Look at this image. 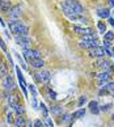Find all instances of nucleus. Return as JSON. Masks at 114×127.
<instances>
[{
  "mask_svg": "<svg viewBox=\"0 0 114 127\" xmlns=\"http://www.w3.org/2000/svg\"><path fill=\"white\" fill-rule=\"evenodd\" d=\"M16 43L18 46H21L22 50H26V49H30V43L32 41L29 37H21V35H16Z\"/></svg>",
  "mask_w": 114,
  "mask_h": 127,
  "instance_id": "obj_5",
  "label": "nucleus"
},
{
  "mask_svg": "<svg viewBox=\"0 0 114 127\" xmlns=\"http://www.w3.org/2000/svg\"><path fill=\"white\" fill-rule=\"evenodd\" d=\"M113 96H114V93H113Z\"/></svg>",
  "mask_w": 114,
  "mask_h": 127,
  "instance_id": "obj_47",
  "label": "nucleus"
},
{
  "mask_svg": "<svg viewBox=\"0 0 114 127\" xmlns=\"http://www.w3.org/2000/svg\"><path fill=\"white\" fill-rule=\"evenodd\" d=\"M60 5H62V11H63V15H64L66 17H68L71 21H79V22H87V21H88L83 15H77V13H76L74 9H71L64 1H62Z\"/></svg>",
  "mask_w": 114,
  "mask_h": 127,
  "instance_id": "obj_2",
  "label": "nucleus"
},
{
  "mask_svg": "<svg viewBox=\"0 0 114 127\" xmlns=\"http://www.w3.org/2000/svg\"><path fill=\"white\" fill-rule=\"evenodd\" d=\"M113 121H114V114H113Z\"/></svg>",
  "mask_w": 114,
  "mask_h": 127,
  "instance_id": "obj_44",
  "label": "nucleus"
},
{
  "mask_svg": "<svg viewBox=\"0 0 114 127\" xmlns=\"http://www.w3.org/2000/svg\"><path fill=\"white\" fill-rule=\"evenodd\" d=\"M33 127H43V123H42L39 119H36V121H34V125H33Z\"/></svg>",
  "mask_w": 114,
  "mask_h": 127,
  "instance_id": "obj_35",
  "label": "nucleus"
},
{
  "mask_svg": "<svg viewBox=\"0 0 114 127\" xmlns=\"http://www.w3.org/2000/svg\"><path fill=\"white\" fill-rule=\"evenodd\" d=\"M113 15H114V12H113Z\"/></svg>",
  "mask_w": 114,
  "mask_h": 127,
  "instance_id": "obj_46",
  "label": "nucleus"
},
{
  "mask_svg": "<svg viewBox=\"0 0 114 127\" xmlns=\"http://www.w3.org/2000/svg\"><path fill=\"white\" fill-rule=\"evenodd\" d=\"M0 47H1V50L4 51V53H7V46H5V43H4L3 39H0Z\"/></svg>",
  "mask_w": 114,
  "mask_h": 127,
  "instance_id": "obj_36",
  "label": "nucleus"
},
{
  "mask_svg": "<svg viewBox=\"0 0 114 127\" xmlns=\"http://www.w3.org/2000/svg\"><path fill=\"white\" fill-rule=\"evenodd\" d=\"M3 127H5V126H3Z\"/></svg>",
  "mask_w": 114,
  "mask_h": 127,
  "instance_id": "obj_45",
  "label": "nucleus"
},
{
  "mask_svg": "<svg viewBox=\"0 0 114 127\" xmlns=\"http://www.w3.org/2000/svg\"><path fill=\"white\" fill-rule=\"evenodd\" d=\"M16 72H17V77H18V83H20V85L22 88V92H24V96L28 97V92H26V83H25V79H24L22 73H21V69L16 67Z\"/></svg>",
  "mask_w": 114,
  "mask_h": 127,
  "instance_id": "obj_7",
  "label": "nucleus"
},
{
  "mask_svg": "<svg viewBox=\"0 0 114 127\" xmlns=\"http://www.w3.org/2000/svg\"><path fill=\"white\" fill-rule=\"evenodd\" d=\"M97 15L101 18H109L110 17V12L106 8H100V9H97Z\"/></svg>",
  "mask_w": 114,
  "mask_h": 127,
  "instance_id": "obj_14",
  "label": "nucleus"
},
{
  "mask_svg": "<svg viewBox=\"0 0 114 127\" xmlns=\"http://www.w3.org/2000/svg\"><path fill=\"white\" fill-rule=\"evenodd\" d=\"M85 115V110L84 109H79V110H76L72 115H71V118H72L74 121L76 119H80V118H83V117Z\"/></svg>",
  "mask_w": 114,
  "mask_h": 127,
  "instance_id": "obj_18",
  "label": "nucleus"
},
{
  "mask_svg": "<svg viewBox=\"0 0 114 127\" xmlns=\"http://www.w3.org/2000/svg\"><path fill=\"white\" fill-rule=\"evenodd\" d=\"M110 5H112V7H114V0H110Z\"/></svg>",
  "mask_w": 114,
  "mask_h": 127,
  "instance_id": "obj_41",
  "label": "nucleus"
},
{
  "mask_svg": "<svg viewBox=\"0 0 114 127\" xmlns=\"http://www.w3.org/2000/svg\"><path fill=\"white\" fill-rule=\"evenodd\" d=\"M110 79V73L106 72V71H102L101 73L98 75V81H100V85L101 87H106V84Z\"/></svg>",
  "mask_w": 114,
  "mask_h": 127,
  "instance_id": "obj_10",
  "label": "nucleus"
},
{
  "mask_svg": "<svg viewBox=\"0 0 114 127\" xmlns=\"http://www.w3.org/2000/svg\"><path fill=\"white\" fill-rule=\"evenodd\" d=\"M74 32L77 33L80 35H88V34H93V30L91 28H81V26H74Z\"/></svg>",
  "mask_w": 114,
  "mask_h": 127,
  "instance_id": "obj_11",
  "label": "nucleus"
},
{
  "mask_svg": "<svg viewBox=\"0 0 114 127\" xmlns=\"http://www.w3.org/2000/svg\"><path fill=\"white\" fill-rule=\"evenodd\" d=\"M87 101H88L87 96H80V97H79V101H77V106H79V107L83 106L84 103H87Z\"/></svg>",
  "mask_w": 114,
  "mask_h": 127,
  "instance_id": "obj_26",
  "label": "nucleus"
},
{
  "mask_svg": "<svg viewBox=\"0 0 114 127\" xmlns=\"http://www.w3.org/2000/svg\"><path fill=\"white\" fill-rule=\"evenodd\" d=\"M89 109L93 114H98L100 113V106H98V102L97 101H91L89 102Z\"/></svg>",
  "mask_w": 114,
  "mask_h": 127,
  "instance_id": "obj_16",
  "label": "nucleus"
},
{
  "mask_svg": "<svg viewBox=\"0 0 114 127\" xmlns=\"http://www.w3.org/2000/svg\"><path fill=\"white\" fill-rule=\"evenodd\" d=\"M5 75H7V65L0 60V79L5 77Z\"/></svg>",
  "mask_w": 114,
  "mask_h": 127,
  "instance_id": "obj_21",
  "label": "nucleus"
},
{
  "mask_svg": "<svg viewBox=\"0 0 114 127\" xmlns=\"http://www.w3.org/2000/svg\"><path fill=\"white\" fill-rule=\"evenodd\" d=\"M79 46H80L81 49H92V47H94L93 43H91V42H87V41H80Z\"/></svg>",
  "mask_w": 114,
  "mask_h": 127,
  "instance_id": "obj_22",
  "label": "nucleus"
},
{
  "mask_svg": "<svg viewBox=\"0 0 114 127\" xmlns=\"http://www.w3.org/2000/svg\"><path fill=\"white\" fill-rule=\"evenodd\" d=\"M110 109H112V103H108V105H104V106L100 107V110H102V111H108Z\"/></svg>",
  "mask_w": 114,
  "mask_h": 127,
  "instance_id": "obj_32",
  "label": "nucleus"
},
{
  "mask_svg": "<svg viewBox=\"0 0 114 127\" xmlns=\"http://www.w3.org/2000/svg\"><path fill=\"white\" fill-rule=\"evenodd\" d=\"M22 54H24V58H25L28 62H30L32 59H36V58H41V56H39V51H38V50L26 49V50H22Z\"/></svg>",
  "mask_w": 114,
  "mask_h": 127,
  "instance_id": "obj_6",
  "label": "nucleus"
},
{
  "mask_svg": "<svg viewBox=\"0 0 114 127\" xmlns=\"http://www.w3.org/2000/svg\"><path fill=\"white\" fill-rule=\"evenodd\" d=\"M112 39H114V33H113V32H106V33H105V41L110 42Z\"/></svg>",
  "mask_w": 114,
  "mask_h": 127,
  "instance_id": "obj_30",
  "label": "nucleus"
},
{
  "mask_svg": "<svg viewBox=\"0 0 114 127\" xmlns=\"http://www.w3.org/2000/svg\"><path fill=\"white\" fill-rule=\"evenodd\" d=\"M4 88L7 91H13L16 88V81L12 76H5V79H4Z\"/></svg>",
  "mask_w": 114,
  "mask_h": 127,
  "instance_id": "obj_9",
  "label": "nucleus"
},
{
  "mask_svg": "<svg viewBox=\"0 0 114 127\" xmlns=\"http://www.w3.org/2000/svg\"><path fill=\"white\" fill-rule=\"evenodd\" d=\"M110 47H112V45H110V42H109V41L104 42V49H110Z\"/></svg>",
  "mask_w": 114,
  "mask_h": 127,
  "instance_id": "obj_39",
  "label": "nucleus"
},
{
  "mask_svg": "<svg viewBox=\"0 0 114 127\" xmlns=\"http://www.w3.org/2000/svg\"><path fill=\"white\" fill-rule=\"evenodd\" d=\"M105 88L108 89V91H110V92H113V93H114V83H108Z\"/></svg>",
  "mask_w": 114,
  "mask_h": 127,
  "instance_id": "obj_33",
  "label": "nucleus"
},
{
  "mask_svg": "<svg viewBox=\"0 0 114 127\" xmlns=\"http://www.w3.org/2000/svg\"><path fill=\"white\" fill-rule=\"evenodd\" d=\"M46 125H47V127H54V123L50 118H46Z\"/></svg>",
  "mask_w": 114,
  "mask_h": 127,
  "instance_id": "obj_37",
  "label": "nucleus"
},
{
  "mask_svg": "<svg viewBox=\"0 0 114 127\" xmlns=\"http://www.w3.org/2000/svg\"><path fill=\"white\" fill-rule=\"evenodd\" d=\"M49 97L51 98V100H55V98H56V93L54 91H51V89H49Z\"/></svg>",
  "mask_w": 114,
  "mask_h": 127,
  "instance_id": "obj_34",
  "label": "nucleus"
},
{
  "mask_svg": "<svg viewBox=\"0 0 114 127\" xmlns=\"http://www.w3.org/2000/svg\"><path fill=\"white\" fill-rule=\"evenodd\" d=\"M28 88H29V91H30V93H32V96H33V98H37V91H36V88H34V85H28Z\"/></svg>",
  "mask_w": 114,
  "mask_h": 127,
  "instance_id": "obj_31",
  "label": "nucleus"
},
{
  "mask_svg": "<svg viewBox=\"0 0 114 127\" xmlns=\"http://www.w3.org/2000/svg\"><path fill=\"white\" fill-rule=\"evenodd\" d=\"M29 63L32 64V67H34V68H42V67H43V64H45V62H43V60H42L41 58L32 59Z\"/></svg>",
  "mask_w": 114,
  "mask_h": 127,
  "instance_id": "obj_13",
  "label": "nucleus"
},
{
  "mask_svg": "<svg viewBox=\"0 0 114 127\" xmlns=\"http://www.w3.org/2000/svg\"><path fill=\"white\" fill-rule=\"evenodd\" d=\"M39 75V80H41V83H45V84H47L51 80V73H50V71H42L41 73H38Z\"/></svg>",
  "mask_w": 114,
  "mask_h": 127,
  "instance_id": "obj_12",
  "label": "nucleus"
},
{
  "mask_svg": "<svg viewBox=\"0 0 114 127\" xmlns=\"http://www.w3.org/2000/svg\"><path fill=\"white\" fill-rule=\"evenodd\" d=\"M21 13H22V7L20 4H17V5L11 7V9L8 11V16L11 20H17V18L21 17Z\"/></svg>",
  "mask_w": 114,
  "mask_h": 127,
  "instance_id": "obj_4",
  "label": "nucleus"
},
{
  "mask_svg": "<svg viewBox=\"0 0 114 127\" xmlns=\"http://www.w3.org/2000/svg\"><path fill=\"white\" fill-rule=\"evenodd\" d=\"M7 123L8 125H12L15 123V118H13V111H7Z\"/></svg>",
  "mask_w": 114,
  "mask_h": 127,
  "instance_id": "obj_24",
  "label": "nucleus"
},
{
  "mask_svg": "<svg viewBox=\"0 0 114 127\" xmlns=\"http://www.w3.org/2000/svg\"><path fill=\"white\" fill-rule=\"evenodd\" d=\"M106 93H108V89L106 88L100 89V96H106Z\"/></svg>",
  "mask_w": 114,
  "mask_h": 127,
  "instance_id": "obj_38",
  "label": "nucleus"
},
{
  "mask_svg": "<svg viewBox=\"0 0 114 127\" xmlns=\"http://www.w3.org/2000/svg\"><path fill=\"white\" fill-rule=\"evenodd\" d=\"M8 102H9V105H11L12 107H15V105L17 103V100H16V97L15 96H8Z\"/></svg>",
  "mask_w": 114,
  "mask_h": 127,
  "instance_id": "obj_28",
  "label": "nucleus"
},
{
  "mask_svg": "<svg viewBox=\"0 0 114 127\" xmlns=\"http://www.w3.org/2000/svg\"><path fill=\"white\" fill-rule=\"evenodd\" d=\"M11 9V5H9L8 1H0V11L3 12H8Z\"/></svg>",
  "mask_w": 114,
  "mask_h": 127,
  "instance_id": "obj_23",
  "label": "nucleus"
},
{
  "mask_svg": "<svg viewBox=\"0 0 114 127\" xmlns=\"http://www.w3.org/2000/svg\"><path fill=\"white\" fill-rule=\"evenodd\" d=\"M98 30L102 33V34H105L106 33V25H105V22H98Z\"/></svg>",
  "mask_w": 114,
  "mask_h": 127,
  "instance_id": "obj_29",
  "label": "nucleus"
},
{
  "mask_svg": "<svg viewBox=\"0 0 114 127\" xmlns=\"http://www.w3.org/2000/svg\"><path fill=\"white\" fill-rule=\"evenodd\" d=\"M15 126L16 127H26V121L22 115H18L15 119Z\"/></svg>",
  "mask_w": 114,
  "mask_h": 127,
  "instance_id": "obj_15",
  "label": "nucleus"
},
{
  "mask_svg": "<svg viewBox=\"0 0 114 127\" xmlns=\"http://www.w3.org/2000/svg\"><path fill=\"white\" fill-rule=\"evenodd\" d=\"M13 109L16 110V113H17L18 115H21L22 113H24V107H22V105H20V103H18V102H17L16 105H15V107H13Z\"/></svg>",
  "mask_w": 114,
  "mask_h": 127,
  "instance_id": "obj_27",
  "label": "nucleus"
},
{
  "mask_svg": "<svg viewBox=\"0 0 114 127\" xmlns=\"http://www.w3.org/2000/svg\"><path fill=\"white\" fill-rule=\"evenodd\" d=\"M39 110L42 113V115H43V118H49V110H47V107L45 103H39Z\"/></svg>",
  "mask_w": 114,
  "mask_h": 127,
  "instance_id": "obj_20",
  "label": "nucleus"
},
{
  "mask_svg": "<svg viewBox=\"0 0 114 127\" xmlns=\"http://www.w3.org/2000/svg\"><path fill=\"white\" fill-rule=\"evenodd\" d=\"M100 67H101L102 71L109 72L112 69V63L109 62V60H102V62H100Z\"/></svg>",
  "mask_w": 114,
  "mask_h": 127,
  "instance_id": "obj_17",
  "label": "nucleus"
},
{
  "mask_svg": "<svg viewBox=\"0 0 114 127\" xmlns=\"http://www.w3.org/2000/svg\"><path fill=\"white\" fill-rule=\"evenodd\" d=\"M8 28L11 29V32L16 35H21V37H28L29 33V28L26 25H24L22 22L17 21V20H11L8 24Z\"/></svg>",
  "mask_w": 114,
  "mask_h": 127,
  "instance_id": "obj_1",
  "label": "nucleus"
},
{
  "mask_svg": "<svg viewBox=\"0 0 114 127\" xmlns=\"http://www.w3.org/2000/svg\"><path fill=\"white\" fill-rule=\"evenodd\" d=\"M51 113H53L54 117H60L62 114H63V109L59 106V105H55L51 107Z\"/></svg>",
  "mask_w": 114,
  "mask_h": 127,
  "instance_id": "obj_19",
  "label": "nucleus"
},
{
  "mask_svg": "<svg viewBox=\"0 0 114 127\" xmlns=\"http://www.w3.org/2000/svg\"><path fill=\"white\" fill-rule=\"evenodd\" d=\"M71 119V115H68V114H64V115H60V118H59V122L60 123H67V122H70Z\"/></svg>",
  "mask_w": 114,
  "mask_h": 127,
  "instance_id": "obj_25",
  "label": "nucleus"
},
{
  "mask_svg": "<svg viewBox=\"0 0 114 127\" xmlns=\"http://www.w3.org/2000/svg\"><path fill=\"white\" fill-rule=\"evenodd\" d=\"M89 54L92 56H96V58H101V56L105 55V49L100 47V46H94V47L89 49Z\"/></svg>",
  "mask_w": 114,
  "mask_h": 127,
  "instance_id": "obj_8",
  "label": "nucleus"
},
{
  "mask_svg": "<svg viewBox=\"0 0 114 127\" xmlns=\"http://www.w3.org/2000/svg\"><path fill=\"white\" fill-rule=\"evenodd\" d=\"M64 3L67 4L71 9H74L77 15H83L84 13V7L77 1V0H64Z\"/></svg>",
  "mask_w": 114,
  "mask_h": 127,
  "instance_id": "obj_3",
  "label": "nucleus"
},
{
  "mask_svg": "<svg viewBox=\"0 0 114 127\" xmlns=\"http://www.w3.org/2000/svg\"><path fill=\"white\" fill-rule=\"evenodd\" d=\"M112 55H113V56H114V49H113V50H112Z\"/></svg>",
  "mask_w": 114,
  "mask_h": 127,
  "instance_id": "obj_42",
  "label": "nucleus"
},
{
  "mask_svg": "<svg viewBox=\"0 0 114 127\" xmlns=\"http://www.w3.org/2000/svg\"><path fill=\"white\" fill-rule=\"evenodd\" d=\"M29 127H33V125H32V123H30V125H29Z\"/></svg>",
  "mask_w": 114,
  "mask_h": 127,
  "instance_id": "obj_43",
  "label": "nucleus"
},
{
  "mask_svg": "<svg viewBox=\"0 0 114 127\" xmlns=\"http://www.w3.org/2000/svg\"><path fill=\"white\" fill-rule=\"evenodd\" d=\"M109 22H110V25H112V26H114V18L109 17Z\"/></svg>",
  "mask_w": 114,
  "mask_h": 127,
  "instance_id": "obj_40",
  "label": "nucleus"
}]
</instances>
